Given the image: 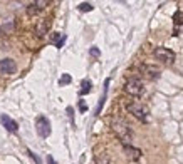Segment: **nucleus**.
<instances>
[{
    "label": "nucleus",
    "mask_w": 183,
    "mask_h": 164,
    "mask_svg": "<svg viewBox=\"0 0 183 164\" xmlns=\"http://www.w3.org/2000/svg\"><path fill=\"white\" fill-rule=\"evenodd\" d=\"M111 127H113L114 134H116V136L124 142V146H131L133 132H131L130 126H128V124L124 122L123 119H114L113 122H111Z\"/></svg>",
    "instance_id": "obj_1"
},
{
    "label": "nucleus",
    "mask_w": 183,
    "mask_h": 164,
    "mask_svg": "<svg viewBox=\"0 0 183 164\" xmlns=\"http://www.w3.org/2000/svg\"><path fill=\"white\" fill-rule=\"evenodd\" d=\"M126 109L130 110V114H133L136 119L143 121V122H148L150 121V110L141 102H130V104H126Z\"/></svg>",
    "instance_id": "obj_2"
},
{
    "label": "nucleus",
    "mask_w": 183,
    "mask_h": 164,
    "mask_svg": "<svg viewBox=\"0 0 183 164\" xmlns=\"http://www.w3.org/2000/svg\"><path fill=\"white\" fill-rule=\"evenodd\" d=\"M124 91L128 92L130 95H134V97H138V95H141L143 92H145V85H143V82L139 79H128L126 84H124Z\"/></svg>",
    "instance_id": "obj_3"
},
{
    "label": "nucleus",
    "mask_w": 183,
    "mask_h": 164,
    "mask_svg": "<svg viewBox=\"0 0 183 164\" xmlns=\"http://www.w3.org/2000/svg\"><path fill=\"white\" fill-rule=\"evenodd\" d=\"M35 131L41 137H49L51 136V122H49L47 117L39 116L37 121H35Z\"/></svg>",
    "instance_id": "obj_4"
},
{
    "label": "nucleus",
    "mask_w": 183,
    "mask_h": 164,
    "mask_svg": "<svg viewBox=\"0 0 183 164\" xmlns=\"http://www.w3.org/2000/svg\"><path fill=\"white\" fill-rule=\"evenodd\" d=\"M155 59L161 60L163 64H173L175 62V52L166 47H158L155 49Z\"/></svg>",
    "instance_id": "obj_5"
},
{
    "label": "nucleus",
    "mask_w": 183,
    "mask_h": 164,
    "mask_svg": "<svg viewBox=\"0 0 183 164\" xmlns=\"http://www.w3.org/2000/svg\"><path fill=\"white\" fill-rule=\"evenodd\" d=\"M17 64L14 59H2L0 60V72L2 74H15Z\"/></svg>",
    "instance_id": "obj_6"
},
{
    "label": "nucleus",
    "mask_w": 183,
    "mask_h": 164,
    "mask_svg": "<svg viewBox=\"0 0 183 164\" xmlns=\"http://www.w3.org/2000/svg\"><path fill=\"white\" fill-rule=\"evenodd\" d=\"M0 122L3 124V127H5L9 132H17V131H19V124H17L14 119H10L9 116H5V114L0 116Z\"/></svg>",
    "instance_id": "obj_7"
},
{
    "label": "nucleus",
    "mask_w": 183,
    "mask_h": 164,
    "mask_svg": "<svg viewBox=\"0 0 183 164\" xmlns=\"http://www.w3.org/2000/svg\"><path fill=\"white\" fill-rule=\"evenodd\" d=\"M124 154H126V158L131 159V161H138V159L141 158V151L133 147V146H124Z\"/></svg>",
    "instance_id": "obj_8"
},
{
    "label": "nucleus",
    "mask_w": 183,
    "mask_h": 164,
    "mask_svg": "<svg viewBox=\"0 0 183 164\" xmlns=\"http://www.w3.org/2000/svg\"><path fill=\"white\" fill-rule=\"evenodd\" d=\"M49 27H51V22H49V20H42V22H39L37 25H35V34H37V37H44V35L47 34Z\"/></svg>",
    "instance_id": "obj_9"
},
{
    "label": "nucleus",
    "mask_w": 183,
    "mask_h": 164,
    "mask_svg": "<svg viewBox=\"0 0 183 164\" xmlns=\"http://www.w3.org/2000/svg\"><path fill=\"white\" fill-rule=\"evenodd\" d=\"M141 70H143V72H146L150 77H155V79H158V77H160V74H161L160 67H155V65H143Z\"/></svg>",
    "instance_id": "obj_10"
},
{
    "label": "nucleus",
    "mask_w": 183,
    "mask_h": 164,
    "mask_svg": "<svg viewBox=\"0 0 183 164\" xmlns=\"http://www.w3.org/2000/svg\"><path fill=\"white\" fill-rule=\"evenodd\" d=\"M94 162H96V164H109V162H111V156L107 154L106 151L98 152V154L94 156Z\"/></svg>",
    "instance_id": "obj_11"
},
{
    "label": "nucleus",
    "mask_w": 183,
    "mask_h": 164,
    "mask_svg": "<svg viewBox=\"0 0 183 164\" xmlns=\"http://www.w3.org/2000/svg\"><path fill=\"white\" fill-rule=\"evenodd\" d=\"M91 87H92L91 80H82V84H81V91H79V94H81V95L89 94V92H91Z\"/></svg>",
    "instance_id": "obj_12"
},
{
    "label": "nucleus",
    "mask_w": 183,
    "mask_h": 164,
    "mask_svg": "<svg viewBox=\"0 0 183 164\" xmlns=\"http://www.w3.org/2000/svg\"><path fill=\"white\" fill-rule=\"evenodd\" d=\"M173 20H175V28H178L180 25H183V12H181V10L175 12V15H173Z\"/></svg>",
    "instance_id": "obj_13"
},
{
    "label": "nucleus",
    "mask_w": 183,
    "mask_h": 164,
    "mask_svg": "<svg viewBox=\"0 0 183 164\" xmlns=\"http://www.w3.org/2000/svg\"><path fill=\"white\" fill-rule=\"evenodd\" d=\"M14 25H15V24H14V20H9V22H5L2 27H0V30H2V32H7V34H10V32L14 30Z\"/></svg>",
    "instance_id": "obj_14"
},
{
    "label": "nucleus",
    "mask_w": 183,
    "mask_h": 164,
    "mask_svg": "<svg viewBox=\"0 0 183 164\" xmlns=\"http://www.w3.org/2000/svg\"><path fill=\"white\" fill-rule=\"evenodd\" d=\"M71 80H72V77L69 76V74H62L59 79V84L60 85H66V84H71Z\"/></svg>",
    "instance_id": "obj_15"
},
{
    "label": "nucleus",
    "mask_w": 183,
    "mask_h": 164,
    "mask_svg": "<svg viewBox=\"0 0 183 164\" xmlns=\"http://www.w3.org/2000/svg\"><path fill=\"white\" fill-rule=\"evenodd\" d=\"M77 9L81 10V12H91V10H92V5H91L89 2H82L81 5L77 7Z\"/></svg>",
    "instance_id": "obj_16"
},
{
    "label": "nucleus",
    "mask_w": 183,
    "mask_h": 164,
    "mask_svg": "<svg viewBox=\"0 0 183 164\" xmlns=\"http://www.w3.org/2000/svg\"><path fill=\"white\" fill-rule=\"evenodd\" d=\"M27 12L29 13H37V12H41V10L37 9V5H35V3H30V5L27 7Z\"/></svg>",
    "instance_id": "obj_17"
},
{
    "label": "nucleus",
    "mask_w": 183,
    "mask_h": 164,
    "mask_svg": "<svg viewBox=\"0 0 183 164\" xmlns=\"http://www.w3.org/2000/svg\"><path fill=\"white\" fill-rule=\"evenodd\" d=\"M60 39H62V35H60L59 32H56V34H52V37H51V42H52V44H57V42H59Z\"/></svg>",
    "instance_id": "obj_18"
},
{
    "label": "nucleus",
    "mask_w": 183,
    "mask_h": 164,
    "mask_svg": "<svg viewBox=\"0 0 183 164\" xmlns=\"http://www.w3.org/2000/svg\"><path fill=\"white\" fill-rule=\"evenodd\" d=\"M35 5H37V9L39 10H44V7L47 5V2H45V0H39V2H34Z\"/></svg>",
    "instance_id": "obj_19"
},
{
    "label": "nucleus",
    "mask_w": 183,
    "mask_h": 164,
    "mask_svg": "<svg viewBox=\"0 0 183 164\" xmlns=\"http://www.w3.org/2000/svg\"><path fill=\"white\" fill-rule=\"evenodd\" d=\"M27 154L30 156L32 159H34V162H35V164H41V159L37 158V154H34V152H32V151H27Z\"/></svg>",
    "instance_id": "obj_20"
},
{
    "label": "nucleus",
    "mask_w": 183,
    "mask_h": 164,
    "mask_svg": "<svg viewBox=\"0 0 183 164\" xmlns=\"http://www.w3.org/2000/svg\"><path fill=\"white\" fill-rule=\"evenodd\" d=\"M89 54H91L92 57H99V55H101V52H99V49H96V47H91Z\"/></svg>",
    "instance_id": "obj_21"
},
{
    "label": "nucleus",
    "mask_w": 183,
    "mask_h": 164,
    "mask_svg": "<svg viewBox=\"0 0 183 164\" xmlns=\"http://www.w3.org/2000/svg\"><path fill=\"white\" fill-rule=\"evenodd\" d=\"M79 110H81V112H86V110H88V106H86L84 101H79Z\"/></svg>",
    "instance_id": "obj_22"
},
{
    "label": "nucleus",
    "mask_w": 183,
    "mask_h": 164,
    "mask_svg": "<svg viewBox=\"0 0 183 164\" xmlns=\"http://www.w3.org/2000/svg\"><path fill=\"white\" fill-rule=\"evenodd\" d=\"M64 42H66V35H62V39H60V40L56 44V47H57V49H60V47L64 45Z\"/></svg>",
    "instance_id": "obj_23"
},
{
    "label": "nucleus",
    "mask_w": 183,
    "mask_h": 164,
    "mask_svg": "<svg viewBox=\"0 0 183 164\" xmlns=\"http://www.w3.org/2000/svg\"><path fill=\"white\" fill-rule=\"evenodd\" d=\"M47 164H57L56 161H54V158H52V156H51V154H49V156H47Z\"/></svg>",
    "instance_id": "obj_24"
},
{
    "label": "nucleus",
    "mask_w": 183,
    "mask_h": 164,
    "mask_svg": "<svg viewBox=\"0 0 183 164\" xmlns=\"http://www.w3.org/2000/svg\"><path fill=\"white\" fill-rule=\"evenodd\" d=\"M0 34H2V30H0Z\"/></svg>",
    "instance_id": "obj_25"
}]
</instances>
